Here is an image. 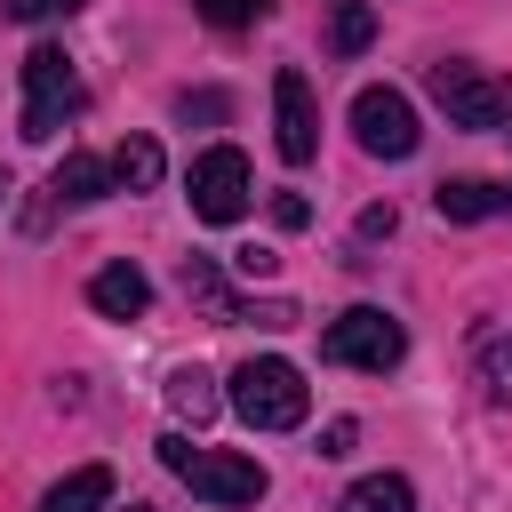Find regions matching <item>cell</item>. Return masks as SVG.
Masks as SVG:
<instances>
[{
    "instance_id": "cell-10",
    "label": "cell",
    "mask_w": 512,
    "mask_h": 512,
    "mask_svg": "<svg viewBox=\"0 0 512 512\" xmlns=\"http://www.w3.org/2000/svg\"><path fill=\"white\" fill-rule=\"evenodd\" d=\"M48 192L56 200H104V192H120V176H112V160H96V152H64L56 160V176H48Z\"/></svg>"
},
{
    "instance_id": "cell-14",
    "label": "cell",
    "mask_w": 512,
    "mask_h": 512,
    "mask_svg": "<svg viewBox=\"0 0 512 512\" xmlns=\"http://www.w3.org/2000/svg\"><path fill=\"white\" fill-rule=\"evenodd\" d=\"M112 176H120V192H152V184L168 176V160H160L152 136H128V144L112 152Z\"/></svg>"
},
{
    "instance_id": "cell-18",
    "label": "cell",
    "mask_w": 512,
    "mask_h": 512,
    "mask_svg": "<svg viewBox=\"0 0 512 512\" xmlns=\"http://www.w3.org/2000/svg\"><path fill=\"white\" fill-rule=\"evenodd\" d=\"M368 32H376V16H368V0H336V56H360L368 48Z\"/></svg>"
},
{
    "instance_id": "cell-17",
    "label": "cell",
    "mask_w": 512,
    "mask_h": 512,
    "mask_svg": "<svg viewBox=\"0 0 512 512\" xmlns=\"http://www.w3.org/2000/svg\"><path fill=\"white\" fill-rule=\"evenodd\" d=\"M472 376H480V392H488V400H496V408H504V400H512V328H504V336H488V344H480V368H472Z\"/></svg>"
},
{
    "instance_id": "cell-24",
    "label": "cell",
    "mask_w": 512,
    "mask_h": 512,
    "mask_svg": "<svg viewBox=\"0 0 512 512\" xmlns=\"http://www.w3.org/2000/svg\"><path fill=\"white\" fill-rule=\"evenodd\" d=\"M392 232V208H360V240H384Z\"/></svg>"
},
{
    "instance_id": "cell-6",
    "label": "cell",
    "mask_w": 512,
    "mask_h": 512,
    "mask_svg": "<svg viewBox=\"0 0 512 512\" xmlns=\"http://www.w3.org/2000/svg\"><path fill=\"white\" fill-rule=\"evenodd\" d=\"M352 136H360L368 160H408V152L424 144L416 104H408L400 88H360V96H352Z\"/></svg>"
},
{
    "instance_id": "cell-3",
    "label": "cell",
    "mask_w": 512,
    "mask_h": 512,
    "mask_svg": "<svg viewBox=\"0 0 512 512\" xmlns=\"http://www.w3.org/2000/svg\"><path fill=\"white\" fill-rule=\"evenodd\" d=\"M424 88H432V104L448 112V128H504V120H512V80H496V72H480V64H464V56H440V64L424 72Z\"/></svg>"
},
{
    "instance_id": "cell-9",
    "label": "cell",
    "mask_w": 512,
    "mask_h": 512,
    "mask_svg": "<svg viewBox=\"0 0 512 512\" xmlns=\"http://www.w3.org/2000/svg\"><path fill=\"white\" fill-rule=\"evenodd\" d=\"M88 304H96L104 320H136V312L152 304V280H144L136 264H104V272L88 280Z\"/></svg>"
},
{
    "instance_id": "cell-5",
    "label": "cell",
    "mask_w": 512,
    "mask_h": 512,
    "mask_svg": "<svg viewBox=\"0 0 512 512\" xmlns=\"http://www.w3.org/2000/svg\"><path fill=\"white\" fill-rule=\"evenodd\" d=\"M72 112H80V72H72V56H64V48H32V56H24V136L48 144Z\"/></svg>"
},
{
    "instance_id": "cell-13",
    "label": "cell",
    "mask_w": 512,
    "mask_h": 512,
    "mask_svg": "<svg viewBox=\"0 0 512 512\" xmlns=\"http://www.w3.org/2000/svg\"><path fill=\"white\" fill-rule=\"evenodd\" d=\"M336 512H416V488L400 480V472H368V480H352L344 488V504Z\"/></svg>"
},
{
    "instance_id": "cell-4",
    "label": "cell",
    "mask_w": 512,
    "mask_h": 512,
    "mask_svg": "<svg viewBox=\"0 0 512 512\" xmlns=\"http://www.w3.org/2000/svg\"><path fill=\"white\" fill-rule=\"evenodd\" d=\"M400 352H408V328H400L392 312H376V304H352V312L328 320V336H320V360H336V368H368V376L400 368Z\"/></svg>"
},
{
    "instance_id": "cell-8",
    "label": "cell",
    "mask_w": 512,
    "mask_h": 512,
    "mask_svg": "<svg viewBox=\"0 0 512 512\" xmlns=\"http://www.w3.org/2000/svg\"><path fill=\"white\" fill-rule=\"evenodd\" d=\"M272 144H280V160L288 168H304L312 152H320V112H312V80L296 72V64H280L272 72Z\"/></svg>"
},
{
    "instance_id": "cell-2",
    "label": "cell",
    "mask_w": 512,
    "mask_h": 512,
    "mask_svg": "<svg viewBox=\"0 0 512 512\" xmlns=\"http://www.w3.org/2000/svg\"><path fill=\"white\" fill-rule=\"evenodd\" d=\"M160 464H168V472H176V480H184L192 496H208V504H224V512H232V504H256V496L272 488L256 456H224V448H192L184 432H160Z\"/></svg>"
},
{
    "instance_id": "cell-23",
    "label": "cell",
    "mask_w": 512,
    "mask_h": 512,
    "mask_svg": "<svg viewBox=\"0 0 512 512\" xmlns=\"http://www.w3.org/2000/svg\"><path fill=\"white\" fill-rule=\"evenodd\" d=\"M272 264H280V256H272V248H240V256H232V272H248V280H264V272H272Z\"/></svg>"
},
{
    "instance_id": "cell-11",
    "label": "cell",
    "mask_w": 512,
    "mask_h": 512,
    "mask_svg": "<svg viewBox=\"0 0 512 512\" xmlns=\"http://www.w3.org/2000/svg\"><path fill=\"white\" fill-rule=\"evenodd\" d=\"M432 208H440L448 224H480V216L512 208V192H504V184H480V176H448V184L432 192Z\"/></svg>"
},
{
    "instance_id": "cell-25",
    "label": "cell",
    "mask_w": 512,
    "mask_h": 512,
    "mask_svg": "<svg viewBox=\"0 0 512 512\" xmlns=\"http://www.w3.org/2000/svg\"><path fill=\"white\" fill-rule=\"evenodd\" d=\"M120 512H152V504H120Z\"/></svg>"
},
{
    "instance_id": "cell-22",
    "label": "cell",
    "mask_w": 512,
    "mask_h": 512,
    "mask_svg": "<svg viewBox=\"0 0 512 512\" xmlns=\"http://www.w3.org/2000/svg\"><path fill=\"white\" fill-rule=\"evenodd\" d=\"M352 440H360V432H352V416H336V424L320 432V456H352Z\"/></svg>"
},
{
    "instance_id": "cell-20",
    "label": "cell",
    "mask_w": 512,
    "mask_h": 512,
    "mask_svg": "<svg viewBox=\"0 0 512 512\" xmlns=\"http://www.w3.org/2000/svg\"><path fill=\"white\" fill-rule=\"evenodd\" d=\"M272 224H280V232H304V224H312V200H304V192H280V200H272Z\"/></svg>"
},
{
    "instance_id": "cell-19",
    "label": "cell",
    "mask_w": 512,
    "mask_h": 512,
    "mask_svg": "<svg viewBox=\"0 0 512 512\" xmlns=\"http://www.w3.org/2000/svg\"><path fill=\"white\" fill-rule=\"evenodd\" d=\"M216 32H240V24H256V16H272V0H192Z\"/></svg>"
},
{
    "instance_id": "cell-21",
    "label": "cell",
    "mask_w": 512,
    "mask_h": 512,
    "mask_svg": "<svg viewBox=\"0 0 512 512\" xmlns=\"http://www.w3.org/2000/svg\"><path fill=\"white\" fill-rule=\"evenodd\" d=\"M80 8H88V0H8V16H24V24H32V16H80Z\"/></svg>"
},
{
    "instance_id": "cell-7",
    "label": "cell",
    "mask_w": 512,
    "mask_h": 512,
    "mask_svg": "<svg viewBox=\"0 0 512 512\" xmlns=\"http://www.w3.org/2000/svg\"><path fill=\"white\" fill-rule=\"evenodd\" d=\"M192 216L200 224H240L248 216V160L232 144H208L192 160Z\"/></svg>"
},
{
    "instance_id": "cell-1",
    "label": "cell",
    "mask_w": 512,
    "mask_h": 512,
    "mask_svg": "<svg viewBox=\"0 0 512 512\" xmlns=\"http://www.w3.org/2000/svg\"><path fill=\"white\" fill-rule=\"evenodd\" d=\"M232 408H240V424L248 432H296L304 416H312V392H304V376H296V360H240L232 368Z\"/></svg>"
},
{
    "instance_id": "cell-15",
    "label": "cell",
    "mask_w": 512,
    "mask_h": 512,
    "mask_svg": "<svg viewBox=\"0 0 512 512\" xmlns=\"http://www.w3.org/2000/svg\"><path fill=\"white\" fill-rule=\"evenodd\" d=\"M168 408H176L184 424H208V416H216V376H208V368H168Z\"/></svg>"
},
{
    "instance_id": "cell-16",
    "label": "cell",
    "mask_w": 512,
    "mask_h": 512,
    "mask_svg": "<svg viewBox=\"0 0 512 512\" xmlns=\"http://www.w3.org/2000/svg\"><path fill=\"white\" fill-rule=\"evenodd\" d=\"M184 296H192V304H208L216 320H240V296L224 288V272H216L208 256H184Z\"/></svg>"
},
{
    "instance_id": "cell-26",
    "label": "cell",
    "mask_w": 512,
    "mask_h": 512,
    "mask_svg": "<svg viewBox=\"0 0 512 512\" xmlns=\"http://www.w3.org/2000/svg\"><path fill=\"white\" fill-rule=\"evenodd\" d=\"M0 200H8V176H0Z\"/></svg>"
},
{
    "instance_id": "cell-12",
    "label": "cell",
    "mask_w": 512,
    "mask_h": 512,
    "mask_svg": "<svg viewBox=\"0 0 512 512\" xmlns=\"http://www.w3.org/2000/svg\"><path fill=\"white\" fill-rule=\"evenodd\" d=\"M104 504H112V472H104V464H80V472H64L32 512H104Z\"/></svg>"
}]
</instances>
